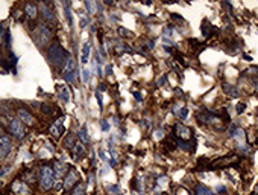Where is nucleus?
I'll return each instance as SVG.
<instances>
[{
  "label": "nucleus",
  "mask_w": 258,
  "mask_h": 195,
  "mask_svg": "<svg viewBox=\"0 0 258 195\" xmlns=\"http://www.w3.org/2000/svg\"><path fill=\"white\" fill-rule=\"evenodd\" d=\"M47 60H49L52 64H55V66H61L64 61L68 60V55H67V52L61 47L59 43H52V46H50V49H49V52H47Z\"/></svg>",
  "instance_id": "obj_1"
},
{
  "label": "nucleus",
  "mask_w": 258,
  "mask_h": 195,
  "mask_svg": "<svg viewBox=\"0 0 258 195\" xmlns=\"http://www.w3.org/2000/svg\"><path fill=\"white\" fill-rule=\"evenodd\" d=\"M53 181H55V175H53V171L52 168L49 166H44L40 172V184L44 190H49L52 186H53Z\"/></svg>",
  "instance_id": "obj_2"
},
{
  "label": "nucleus",
  "mask_w": 258,
  "mask_h": 195,
  "mask_svg": "<svg viewBox=\"0 0 258 195\" xmlns=\"http://www.w3.org/2000/svg\"><path fill=\"white\" fill-rule=\"evenodd\" d=\"M62 75H64L65 81H68V82L74 84V81H76V64H74L73 58H70V56H68V60L65 61V66H64Z\"/></svg>",
  "instance_id": "obj_3"
},
{
  "label": "nucleus",
  "mask_w": 258,
  "mask_h": 195,
  "mask_svg": "<svg viewBox=\"0 0 258 195\" xmlns=\"http://www.w3.org/2000/svg\"><path fill=\"white\" fill-rule=\"evenodd\" d=\"M52 37V31L46 26V25H40L38 29L35 31V40L38 44H46Z\"/></svg>",
  "instance_id": "obj_4"
},
{
  "label": "nucleus",
  "mask_w": 258,
  "mask_h": 195,
  "mask_svg": "<svg viewBox=\"0 0 258 195\" xmlns=\"http://www.w3.org/2000/svg\"><path fill=\"white\" fill-rule=\"evenodd\" d=\"M8 128H9L11 134H14L17 139H22L25 136V128H23V125H22V122L18 119H11Z\"/></svg>",
  "instance_id": "obj_5"
},
{
  "label": "nucleus",
  "mask_w": 258,
  "mask_h": 195,
  "mask_svg": "<svg viewBox=\"0 0 258 195\" xmlns=\"http://www.w3.org/2000/svg\"><path fill=\"white\" fill-rule=\"evenodd\" d=\"M12 149V142L8 136H0V157H6Z\"/></svg>",
  "instance_id": "obj_6"
},
{
  "label": "nucleus",
  "mask_w": 258,
  "mask_h": 195,
  "mask_svg": "<svg viewBox=\"0 0 258 195\" xmlns=\"http://www.w3.org/2000/svg\"><path fill=\"white\" fill-rule=\"evenodd\" d=\"M175 131H176L178 139H181V140H190V137H191V130L188 127H184L182 124H176Z\"/></svg>",
  "instance_id": "obj_7"
},
{
  "label": "nucleus",
  "mask_w": 258,
  "mask_h": 195,
  "mask_svg": "<svg viewBox=\"0 0 258 195\" xmlns=\"http://www.w3.org/2000/svg\"><path fill=\"white\" fill-rule=\"evenodd\" d=\"M12 190H14L17 195H29V193H31V190H29V187L26 186V183L18 181V180H15V181L12 183Z\"/></svg>",
  "instance_id": "obj_8"
},
{
  "label": "nucleus",
  "mask_w": 258,
  "mask_h": 195,
  "mask_svg": "<svg viewBox=\"0 0 258 195\" xmlns=\"http://www.w3.org/2000/svg\"><path fill=\"white\" fill-rule=\"evenodd\" d=\"M62 121H64V119L59 118V119L55 121V124L50 127V133H52L53 137H59V136L64 133V122H62Z\"/></svg>",
  "instance_id": "obj_9"
},
{
  "label": "nucleus",
  "mask_w": 258,
  "mask_h": 195,
  "mask_svg": "<svg viewBox=\"0 0 258 195\" xmlns=\"http://www.w3.org/2000/svg\"><path fill=\"white\" fill-rule=\"evenodd\" d=\"M56 91H58V98L62 102H68L70 101V91L68 87H65L64 84H58L56 85Z\"/></svg>",
  "instance_id": "obj_10"
},
{
  "label": "nucleus",
  "mask_w": 258,
  "mask_h": 195,
  "mask_svg": "<svg viewBox=\"0 0 258 195\" xmlns=\"http://www.w3.org/2000/svg\"><path fill=\"white\" fill-rule=\"evenodd\" d=\"M200 31H202V35H203L205 38H210V37L213 35V32L216 31V28H214L213 25H210L208 20H203V22H202V26H200Z\"/></svg>",
  "instance_id": "obj_11"
},
{
  "label": "nucleus",
  "mask_w": 258,
  "mask_h": 195,
  "mask_svg": "<svg viewBox=\"0 0 258 195\" xmlns=\"http://www.w3.org/2000/svg\"><path fill=\"white\" fill-rule=\"evenodd\" d=\"M176 146H179L181 149H184V151H190V152H193L194 149H196V143L194 142H190V140H181V139H178L176 140Z\"/></svg>",
  "instance_id": "obj_12"
},
{
  "label": "nucleus",
  "mask_w": 258,
  "mask_h": 195,
  "mask_svg": "<svg viewBox=\"0 0 258 195\" xmlns=\"http://www.w3.org/2000/svg\"><path fill=\"white\" fill-rule=\"evenodd\" d=\"M76 181H78V175H76V172L73 169H70L68 174H67V177H65V180H64V187L65 189H70V187H73V184Z\"/></svg>",
  "instance_id": "obj_13"
},
{
  "label": "nucleus",
  "mask_w": 258,
  "mask_h": 195,
  "mask_svg": "<svg viewBox=\"0 0 258 195\" xmlns=\"http://www.w3.org/2000/svg\"><path fill=\"white\" fill-rule=\"evenodd\" d=\"M17 113H18L20 122H25V124H28V125L34 124V118H32V115H29V113H28V110H25V108H20Z\"/></svg>",
  "instance_id": "obj_14"
},
{
  "label": "nucleus",
  "mask_w": 258,
  "mask_h": 195,
  "mask_svg": "<svg viewBox=\"0 0 258 195\" xmlns=\"http://www.w3.org/2000/svg\"><path fill=\"white\" fill-rule=\"evenodd\" d=\"M223 91H225L229 98H238V94H240L238 88H237L235 85H232V84H223Z\"/></svg>",
  "instance_id": "obj_15"
},
{
  "label": "nucleus",
  "mask_w": 258,
  "mask_h": 195,
  "mask_svg": "<svg viewBox=\"0 0 258 195\" xmlns=\"http://www.w3.org/2000/svg\"><path fill=\"white\" fill-rule=\"evenodd\" d=\"M88 58H90V43H84L82 53H81V63L82 64H87L88 63Z\"/></svg>",
  "instance_id": "obj_16"
},
{
  "label": "nucleus",
  "mask_w": 258,
  "mask_h": 195,
  "mask_svg": "<svg viewBox=\"0 0 258 195\" xmlns=\"http://www.w3.org/2000/svg\"><path fill=\"white\" fill-rule=\"evenodd\" d=\"M196 193L197 195H213V192L207 186H203V184H197L196 186Z\"/></svg>",
  "instance_id": "obj_17"
},
{
  "label": "nucleus",
  "mask_w": 258,
  "mask_h": 195,
  "mask_svg": "<svg viewBox=\"0 0 258 195\" xmlns=\"http://www.w3.org/2000/svg\"><path fill=\"white\" fill-rule=\"evenodd\" d=\"M41 9H43V15H44V19H46V20H49V22H55V15L52 14V11H50L49 8H46L44 5H41Z\"/></svg>",
  "instance_id": "obj_18"
},
{
  "label": "nucleus",
  "mask_w": 258,
  "mask_h": 195,
  "mask_svg": "<svg viewBox=\"0 0 258 195\" xmlns=\"http://www.w3.org/2000/svg\"><path fill=\"white\" fill-rule=\"evenodd\" d=\"M26 14L31 17V19H35L37 17V6L35 5H26Z\"/></svg>",
  "instance_id": "obj_19"
},
{
  "label": "nucleus",
  "mask_w": 258,
  "mask_h": 195,
  "mask_svg": "<svg viewBox=\"0 0 258 195\" xmlns=\"http://www.w3.org/2000/svg\"><path fill=\"white\" fill-rule=\"evenodd\" d=\"M79 139L84 142V143H88L90 142V136H88V133H87V128L84 127V128H81V131H79Z\"/></svg>",
  "instance_id": "obj_20"
},
{
  "label": "nucleus",
  "mask_w": 258,
  "mask_h": 195,
  "mask_svg": "<svg viewBox=\"0 0 258 195\" xmlns=\"http://www.w3.org/2000/svg\"><path fill=\"white\" fill-rule=\"evenodd\" d=\"M175 113H176V116H178V118H181V119H185V118H187V115H188V108H187V107H182V108L176 110Z\"/></svg>",
  "instance_id": "obj_21"
},
{
  "label": "nucleus",
  "mask_w": 258,
  "mask_h": 195,
  "mask_svg": "<svg viewBox=\"0 0 258 195\" xmlns=\"http://www.w3.org/2000/svg\"><path fill=\"white\" fill-rule=\"evenodd\" d=\"M73 149H74V152H76V154H74V157H76V159H78L79 156H82V154H84V145H82V143H76V145L73 146Z\"/></svg>",
  "instance_id": "obj_22"
},
{
  "label": "nucleus",
  "mask_w": 258,
  "mask_h": 195,
  "mask_svg": "<svg viewBox=\"0 0 258 195\" xmlns=\"http://www.w3.org/2000/svg\"><path fill=\"white\" fill-rule=\"evenodd\" d=\"M73 195H85V186L81 183V184H78L76 187H74V190H73Z\"/></svg>",
  "instance_id": "obj_23"
},
{
  "label": "nucleus",
  "mask_w": 258,
  "mask_h": 195,
  "mask_svg": "<svg viewBox=\"0 0 258 195\" xmlns=\"http://www.w3.org/2000/svg\"><path fill=\"white\" fill-rule=\"evenodd\" d=\"M85 6H87V9H88L90 14H94V12H96V3H94V2H90V0H87V2H85Z\"/></svg>",
  "instance_id": "obj_24"
},
{
  "label": "nucleus",
  "mask_w": 258,
  "mask_h": 195,
  "mask_svg": "<svg viewBox=\"0 0 258 195\" xmlns=\"http://www.w3.org/2000/svg\"><path fill=\"white\" fill-rule=\"evenodd\" d=\"M64 9H65V17L68 20V26H71L73 25V20H71V12H70V8H68L67 3H64Z\"/></svg>",
  "instance_id": "obj_25"
},
{
  "label": "nucleus",
  "mask_w": 258,
  "mask_h": 195,
  "mask_svg": "<svg viewBox=\"0 0 258 195\" xmlns=\"http://www.w3.org/2000/svg\"><path fill=\"white\" fill-rule=\"evenodd\" d=\"M55 169L58 171V172H56V177H58V175H62V174H64V171H65V166H64L61 162H58V163L55 165Z\"/></svg>",
  "instance_id": "obj_26"
},
{
  "label": "nucleus",
  "mask_w": 258,
  "mask_h": 195,
  "mask_svg": "<svg viewBox=\"0 0 258 195\" xmlns=\"http://www.w3.org/2000/svg\"><path fill=\"white\" fill-rule=\"evenodd\" d=\"M88 79H90V72L87 69H84L82 70V81L84 82H88Z\"/></svg>",
  "instance_id": "obj_27"
},
{
  "label": "nucleus",
  "mask_w": 258,
  "mask_h": 195,
  "mask_svg": "<svg viewBox=\"0 0 258 195\" xmlns=\"http://www.w3.org/2000/svg\"><path fill=\"white\" fill-rule=\"evenodd\" d=\"M235 108H237V113H238V115H241V113L244 111V108H246V104H243V102H238Z\"/></svg>",
  "instance_id": "obj_28"
},
{
  "label": "nucleus",
  "mask_w": 258,
  "mask_h": 195,
  "mask_svg": "<svg viewBox=\"0 0 258 195\" xmlns=\"http://www.w3.org/2000/svg\"><path fill=\"white\" fill-rule=\"evenodd\" d=\"M108 192H109V193H112V192H114V193L120 195V189H118L117 186H111V187H108Z\"/></svg>",
  "instance_id": "obj_29"
},
{
  "label": "nucleus",
  "mask_w": 258,
  "mask_h": 195,
  "mask_svg": "<svg viewBox=\"0 0 258 195\" xmlns=\"http://www.w3.org/2000/svg\"><path fill=\"white\" fill-rule=\"evenodd\" d=\"M102 130H103V131H108V130H109V124H108L106 121H102Z\"/></svg>",
  "instance_id": "obj_30"
},
{
  "label": "nucleus",
  "mask_w": 258,
  "mask_h": 195,
  "mask_svg": "<svg viewBox=\"0 0 258 195\" xmlns=\"http://www.w3.org/2000/svg\"><path fill=\"white\" fill-rule=\"evenodd\" d=\"M255 195H258V186H256V189H255Z\"/></svg>",
  "instance_id": "obj_31"
}]
</instances>
